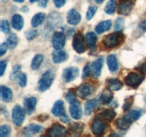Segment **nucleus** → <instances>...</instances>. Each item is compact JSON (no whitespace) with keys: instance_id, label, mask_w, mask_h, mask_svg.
Instances as JSON below:
<instances>
[{"instance_id":"8","label":"nucleus","mask_w":146,"mask_h":137,"mask_svg":"<svg viewBox=\"0 0 146 137\" xmlns=\"http://www.w3.org/2000/svg\"><path fill=\"white\" fill-rule=\"evenodd\" d=\"M48 136L51 137H63L66 134V129L59 124H54L48 128L47 131Z\"/></svg>"},{"instance_id":"20","label":"nucleus","mask_w":146,"mask_h":137,"mask_svg":"<svg viewBox=\"0 0 146 137\" xmlns=\"http://www.w3.org/2000/svg\"><path fill=\"white\" fill-rule=\"evenodd\" d=\"M52 114L55 116H59L64 115L65 113V107H64V103L61 100L56 101L52 108Z\"/></svg>"},{"instance_id":"42","label":"nucleus","mask_w":146,"mask_h":137,"mask_svg":"<svg viewBox=\"0 0 146 137\" xmlns=\"http://www.w3.org/2000/svg\"><path fill=\"white\" fill-rule=\"evenodd\" d=\"M1 31H2L4 34H7V33H9L10 31L9 24L7 20L4 19L1 21Z\"/></svg>"},{"instance_id":"51","label":"nucleus","mask_w":146,"mask_h":137,"mask_svg":"<svg viewBox=\"0 0 146 137\" xmlns=\"http://www.w3.org/2000/svg\"><path fill=\"white\" fill-rule=\"evenodd\" d=\"M60 118H61V121H63V122H64V123H69L70 122L69 118H68V117L67 116V115L66 114H64V115L61 116L60 117Z\"/></svg>"},{"instance_id":"52","label":"nucleus","mask_w":146,"mask_h":137,"mask_svg":"<svg viewBox=\"0 0 146 137\" xmlns=\"http://www.w3.org/2000/svg\"><path fill=\"white\" fill-rule=\"evenodd\" d=\"M140 27H141V28L143 30H144V31H146V21H143V22L141 23V26H140Z\"/></svg>"},{"instance_id":"45","label":"nucleus","mask_w":146,"mask_h":137,"mask_svg":"<svg viewBox=\"0 0 146 137\" xmlns=\"http://www.w3.org/2000/svg\"><path fill=\"white\" fill-rule=\"evenodd\" d=\"M7 66V60H1L0 61V71H1V76L4 75V73L5 71L6 68Z\"/></svg>"},{"instance_id":"21","label":"nucleus","mask_w":146,"mask_h":137,"mask_svg":"<svg viewBox=\"0 0 146 137\" xmlns=\"http://www.w3.org/2000/svg\"><path fill=\"white\" fill-rule=\"evenodd\" d=\"M84 125L82 123H74L70 126L69 129H68V132H69V134L71 136H78L82 133L83 130H84Z\"/></svg>"},{"instance_id":"2","label":"nucleus","mask_w":146,"mask_h":137,"mask_svg":"<svg viewBox=\"0 0 146 137\" xmlns=\"http://www.w3.org/2000/svg\"><path fill=\"white\" fill-rule=\"evenodd\" d=\"M54 79V74L52 71L49 70L47 71L41 76L39 81L38 82V89L41 91H45L46 90L48 89Z\"/></svg>"},{"instance_id":"54","label":"nucleus","mask_w":146,"mask_h":137,"mask_svg":"<svg viewBox=\"0 0 146 137\" xmlns=\"http://www.w3.org/2000/svg\"><path fill=\"white\" fill-rule=\"evenodd\" d=\"M95 1H96V2L98 3V4H101V3H102L104 0H95Z\"/></svg>"},{"instance_id":"49","label":"nucleus","mask_w":146,"mask_h":137,"mask_svg":"<svg viewBox=\"0 0 146 137\" xmlns=\"http://www.w3.org/2000/svg\"><path fill=\"white\" fill-rule=\"evenodd\" d=\"M66 97L67 101H68L69 103L72 102L73 101H74V100L76 99V98L75 95H74V94L71 92H68V94H66Z\"/></svg>"},{"instance_id":"30","label":"nucleus","mask_w":146,"mask_h":137,"mask_svg":"<svg viewBox=\"0 0 146 137\" xmlns=\"http://www.w3.org/2000/svg\"><path fill=\"white\" fill-rule=\"evenodd\" d=\"M46 18V14L44 13H37L33 17L32 19H31V25L33 27H37L39 25H41L44 21Z\"/></svg>"},{"instance_id":"47","label":"nucleus","mask_w":146,"mask_h":137,"mask_svg":"<svg viewBox=\"0 0 146 137\" xmlns=\"http://www.w3.org/2000/svg\"><path fill=\"white\" fill-rule=\"evenodd\" d=\"M8 48L9 47L7 42H4L1 44V47H0V55H1V57H2V56L7 52V50Z\"/></svg>"},{"instance_id":"26","label":"nucleus","mask_w":146,"mask_h":137,"mask_svg":"<svg viewBox=\"0 0 146 137\" xmlns=\"http://www.w3.org/2000/svg\"><path fill=\"white\" fill-rule=\"evenodd\" d=\"M12 91L5 86H1V100L4 102H9L12 99Z\"/></svg>"},{"instance_id":"33","label":"nucleus","mask_w":146,"mask_h":137,"mask_svg":"<svg viewBox=\"0 0 146 137\" xmlns=\"http://www.w3.org/2000/svg\"><path fill=\"white\" fill-rule=\"evenodd\" d=\"M43 60H44V56L42 54H36L33 58L32 61H31V68L34 70L38 69L41 66Z\"/></svg>"},{"instance_id":"12","label":"nucleus","mask_w":146,"mask_h":137,"mask_svg":"<svg viewBox=\"0 0 146 137\" xmlns=\"http://www.w3.org/2000/svg\"><path fill=\"white\" fill-rule=\"evenodd\" d=\"M135 0H121L120 3L118 12L122 15H128L133 8Z\"/></svg>"},{"instance_id":"46","label":"nucleus","mask_w":146,"mask_h":137,"mask_svg":"<svg viewBox=\"0 0 146 137\" xmlns=\"http://www.w3.org/2000/svg\"><path fill=\"white\" fill-rule=\"evenodd\" d=\"M91 74V68H90V64H88V65L86 66L84 68V71H83V74L82 76L83 78H85L88 76L89 74Z\"/></svg>"},{"instance_id":"6","label":"nucleus","mask_w":146,"mask_h":137,"mask_svg":"<svg viewBox=\"0 0 146 137\" xmlns=\"http://www.w3.org/2000/svg\"><path fill=\"white\" fill-rule=\"evenodd\" d=\"M12 120L15 125L21 126L23 124L25 118V114L23 108L19 105H17L12 110Z\"/></svg>"},{"instance_id":"56","label":"nucleus","mask_w":146,"mask_h":137,"mask_svg":"<svg viewBox=\"0 0 146 137\" xmlns=\"http://www.w3.org/2000/svg\"><path fill=\"white\" fill-rule=\"evenodd\" d=\"M144 100H145V101L146 102V94L145 95V96H144Z\"/></svg>"},{"instance_id":"18","label":"nucleus","mask_w":146,"mask_h":137,"mask_svg":"<svg viewBox=\"0 0 146 137\" xmlns=\"http://www.w3.org/2000/svg\"><path fill=\"white\" fill-rule=\"evenodd\" d=\"M53 61L56 64L64 62L67 59V54L65 51L61 49H56L52 54Z\"/></svg>"},{"instance_id":"32","label":"nucleus","mask_w":146,"mask_h":137,"mask_svg":"<svg viewBox=\"0 0 146 137\" xmlns=\"http://www.w3.org/2000/svg\"><path fill=\"white\" fill-rule=\"evenodd\" d=\"M115 124H116L117 127H118V128L122 130H125V129H128V128H129L131 123L126 118L123 116L122 118H118L116 122H115Z\"/></svg>"},{"instance_id":"22","label":"nucleus","mask_w":146,"mask_h":137,"mask_svg":"<svg viewBox=\"0 0 146 137\" xmlns=\"http://www.w3.org/2000/svg\"><path fill=\"white\" fill-rule=\"evenodd\" d=\"M11 26L16 30H21L24 27V19L19 14H14L11 18Z\"/></svg>"},{"instance_id":"17","label":"nucleus","mask_w":146,"mask_h":137,"mask_svg":"<svg viewBox=\"0 0 146 137\" xmlns=\"http://www.w3.org/2000/svg\"><path fill=\"white\" fill-rule=\"evenodd\" d=\"M37 100L35 97L31 96L25 98L24 100V108L27 114H31L34 111L36 106Z\"/></svg>"},{"instance_id":"25","label":"nucleus","mask_w":146,"mask_h":137,"mask_svg":"<svg viewBox=\"0 0 146 137\" xmlns=\"http://www.w3.org/2000/svg\"><path fill=\"white\" fill-rule=\"evenodd\" d=\"M116 113L112 109H106L103 111L102 112L98 114L97 117L101 118V119L104 120V121H111L115 118Z\"/></svg>"},{"instance_id":"10","label":"nucleus","mask_w":146,"mask_h":137,"mask_svg":"<svg viewBox=\"0 0 146 137\" xmlns=\"http://www.w3.org/2000/svg\"><path fill=\"white\" fill-rule=\"evenodd\" d=\"M104 58L102 57H99L97 59L93 61L90 64V68H91V74L93 76L98 78L101 73V69L104 66Z\"/></svg>"},{"instance_id":"53","label":"nucleus","mask_w":146,"mask_h":137,"mask_svg":"<svg viewBox=\"0 0 146 137\" xmlns=\"http://www.w3.org/2000/svg\"><path fill=\"white\" fill-rule=\"evenodd\" d=\"M13 1H14L15 2H17V3H22L24 2V0H13Z\"/></svg>"},{"instance_id":"19","label":"nucleus","mask_w":146,"mask_h":137,"mask_svg":"<svg viewBox=\"0 0 146 137\" xmlns=\"http://www.w3.org/2000/svg\"><path fill=\"white\" fill-rule=\"evenodd\" d=\"M106 86L110 91H118L123 87V83L118 78H109L107 80Z\"/></svg>"},{"instance_id":"23","label":"nucleus","mask_w":146,"mask_h":137,"mask_svg":"<svg viewBox=\"0 0 146 137\" xmlns=\"http://www.w3.org/2000/svg\"><path fill=\"white\" fill-rule=\"evenodd\" d=\"M107 64H108L109 70L112 72L116 71L118 70V59H117V57L115 54H111V55L107 57Z\"/></svg>"},{"instance_id":"1","label":"nucleus","mask_w":146,"mask_h":137,"mask_svg":"<svg viewBox=\"0 0 146 137\" xmlns=\"http://www.w3.org/2000/svg\"><path fill=\"white\" fill-rule=\"evenodd\" d=\"M123 40L124 35L123 33L121 31H116L106 36L103 40V43L107 48H114L121 45Z\"/></svg>"},{"instance_id":"3","label":"nucleus","mask_w":146,"mask_h":137,"mask_svg":"<svg viewBox=\"0 0 146 137\" xmlns=\"http://www.w3.org/2000/svg\"><path fill=\"white\" fill-rule=\"evenodd\" d=\"M144 75L141 73L131 72L125 77L124 81L125 84L130 87L137 88L141 85L144 79Z\"/></svg>"},{"instance_id":"16","label":"nucleus","mask_w":146,"mask_h":137,"mask_svg":"<svg viewBox=\"0 0 146 137\" xmlns=\"http://www.w3.org/2000/svg\"><path fill=\"white\" fill-rule=\"evenodd\" d=\"M42 130L43 127L41 126L37 125V124H29L24 128L23 134L27 136H31L36 135L41 132Z\"/></svg>"},{"instance_id":"35","label":"nucleus","mask_w":146,"mask_h":137,"mask_svg":"<svg viewBox=\"0 0 146 137\" xmlns=\"http://www.w3.org/2000/svg\"><path fill=\"white\" fill-rule=\"evenodd\" d=\"M7 44L8 47L11 49H14L18 44V37L15 34H11L7 40Z\"/></svg>"},{"instance_id":"24","label":"nucleus","mask_w":146,"mask_h":137,"mask_svg":"<svg viewBox=\"0 0 146 137\" xmlns=\"http://www.w3.org/2000/svg\"><path fill=\"white\" fill-rule=\"evenodd\" d=\"M111 25H112V21L111 20H105V21H101L96 27V31L97 32V34H102V33L109 30L111 29Z\"/></svg>"},{"instance_id":"50","label":"nucleus","mask_w":146,"mask_h":137,"mask_svg":"<svg viewBox=\"0 0 146 137\" xmlns=\"http://www.w3.org/2000/svg\"><path fill=\"white\" fill-rule=\"evenodd\" d=\"M48 2V0H38V5L42 8H46Z\"/></svg>"},{"instance_id":"36","label":"nucleus","mask_w":146,"mask_h":137,"mask_svg":"<svg viewBox=\"0 0 146 137\" xmlns=\"http://www.w3.org/2000/svg\"><path fill=\"white\" fill-rule=\"evenodd\" d=\"M21 65H16L14 66V68H13L12 71H11V74H10V79L11 80H15L17 78L19 77V76L21 75Z\"/></svg>"},{"instance_id":"27","label":"nucleus","mask_w":146,"mask_h":137,"mask_svg":"<svg viewBox=\"0 0 146 137\" xmlns=\"http://www.w3.org/2000/svg\"><path fill=\"white\" fill-rule=\"evenodd\" d=\"M86 41L88 47L91 50H94L96 47V41H97V36L94 32H88L86 36Z\"/></svg>"},{"instance_id":"34","label":"nucleus","mask_w":146,"mask_h":137,"mask_svg":"<svg viewBox=\"0 0 146 137\" xmlns=\"http://www.w3.org/2000/svg\"><path fill=\"white\" fill-rule=\"evenodd\" d=\"M117 8V1L115 0H110L106 4L105 11L108 14H113L115 13Z\"/></svg>"},{"instance_id":"11","label":"nucleus","mask_w":146,"mask_h":137,"mask_svg":"<svg viewBox=\"0 0 146 137\" xmlns=\"http://www.w3.org/2000/svg\"><path fill=\"white\" fill-rule=\"evenodd\" d=\"M92 86L88 83H84L78 87L76 90V94L80 98L85 99L92 93Z\"/></svg>"},{"instance_id":"29","label":"nucleus","mask_w":146,"mask_h":137,"mask_svg":"<svg viewBox=\"0 0 146 137\" xmlns=\"http://www.w3.org/2000/svg\"><path fill=\"white\" fill-rule=\"evenodd\" d=\"M99 102H101V101L97 99H91L87 101V103L85 105L86 114L88 116L91 115L93 113V111H94V108L96 106H98V105L99 104Z\"/></svg>"},{"instance_id":"38","label":"nucleus","mask_w":146,"mask_h":137,"mask_svg":"<svg viewBox=\"0 0 146 137\" xmlns=\"http://www.w3.org/2000/svg\"><path fill=\"white\" fill-rule=\"evenodd\" d=\"M124 25H125V22H124V19L121 17H118L116 19L115 23V26H114V29L115 31H121L123 29Z\"/></svg>"},{"instance_id":"5","label":"nucleus","mask_w":146,"mask_h":137,"mask_svg":"<svg viewBox=\"0 0 146 137\" xmlns=\"http://www.w3.org/2000/svg\"><path fill=\"white\" fill-rule=\"evenodd\" d=\"M73 48L78 54H82L86 49L85 38L81 32H77L74 35L73 40Z\"/></svg>"},{"instance_id":"28","label":"nucleus","mask_w":146,"mask_h":137,"mask_svg":"<svg viewBox=\"0 0 146 137\" xmlns=\"http://www.w3.org/2000/svg\"><path fill=\"white\" fill-rule=\"evenodd\" d=\"M141 114H142V112H141V110L139 109L131 110V111H130L129 112L127 113V114L124 116V117L126 118L127 119H128V121L132 124L133 122L137 121V120L141 117Z\"/></svg>"},{"instance_id":"39","label":"nucleus","mask_w":146,"mask_h":137,"mask_svg":"<svg viewBox=\"0 0 146 137\" xmlns=\"http://www.w3.org/2000/svg\"><path fill=\"white\" fill-rule=\"evenodd\" d=\"M97 8L96 6H91V7H88V10H87V12H86V19L88 20H91V19L94 17V16L95 15V14L96 13Z\"/></svg>"},{"instance_id":"31","label":"nucleus","mask_w":146,"mask_h":137,"mask_svg":"<svg viewBox=\"0 0 146 137\" xmlns=\"http://www.w3.org/2000/svg\"><path fill=\"white\" fill-rule=\"evenodd\" d=\"M113 96V94L111 92V91H110L109 89L105 90L103 91L100 96V101L104 104H108L111 101Z\"/></svg>"},{"instance_id":"48","label":"nucleus","mask_w":146,"mask_h":137,"mask_svg":"<svg viewBox=\"0 0 146 137\" xmlns=\"http://www.w3.org/2000/svg\"><path fill=\"white\" fill-rule=\"evenodd\" d=\"M53 1L57 8H61L66 3V0H53Z\"/></svg>"},{"instance_id":"41","label":"nucleus","mask_w":146,"mask_h":137,"mask_svg":"<svg viewBox=\"0 0 146 137\" xmlns=\"http://www.w3.org/2000/svg\"><path fill=\"white\" fill-rule=\"evenodd\" d=\"M133 96H129L125 100V103H124L123 107L124 111H127V110H128L131 108L133 104Z\"/></svg>"},{"instance_id":"9","label":"nucleus","mask_w":146,"mask_h":137,"mask_svg":"<svg viewBox=\"0 0 146 137\" xmlns=\"http://www.w3.org/2000/svg\"><path fill=\"white\" fill-rule=\"evenodd\" d=\"M66 44V36L61 31H56L52 36V44L55 49H61Z\"/></svg>"},{"instance_id":"15","label":"nucleus","mask_w":146,"mask_h":137,"mask_svg":"<svg viewBox=\"0 0 146 137\" xmlns=\"http://www.w3.org/2000/svg\"><path fill=\"white\" fill-rule=\"evenodd\" d=\"M81 20V16L76 10L71 9L67 14V21L73 26L77 25Z\"/></svg>"},{"instance_id":"55","label":"nucleus","mask_w":146,"mask_h":137,"mask_svg":"<svg viewBox=\"0 0 146 137\" xmlns=\"http://www.w3.org/2000/svg\"><path fill=\"white\" fill-rule=\"evenodd\" d=\"M29 1L31 3H34V2H36V1H38V0H29Z\"/></svg>"},{"instance_id":"43","label":"nucleus","mask_w":146,"mask_h":137,"mask_svg":"<svg viewBox=\"0 0 146 137\" xmlns=\"http://www.w3.org/2000/svg\"><path fill=\"white\" fill-rule=\"evenodd\" d=\"M27 75L24 73H22L21 74V75L19 77V85L21 86V87H24L27 85Z\"/></svg>"},{"instance_id":"40","label":"nucleus","mask_w":146,"mask_h":137,"mask_svg":"<svg viewBox=\"0 0 146 137\" xmlns=\"http://www.w3.org/2000/svg\"><path fill=\"white\" fill-rule=\"evenodd\" d=\"M38 36V31L36 29H31L25 32V37L27 39L32 40Z\"/></svg>"},{"instance_id":"7","label":"nucleus","mask_w":146,"mask_h":137,"mask_svg":"<svg viewBox=\"0 0 146 137\" xmlns=\"http://www.w3.org/2000/svg\"><path fill=\"white\" fill-rule=\"evenodd\" d=\"M78 74H79V70L77 67H68L63 71L62 78L65 82L69 83L75 80L78 77Z\"/></svg>"},{"instance_id":"44","label":"nucleus","mask_w":146,"mask_h":137,"mask_svg":"<svg viewBox=\"0 0 146 137\" xmlns=\"http://www.w3.org/2000/svg\"><path fill=\"white\" fill-rule=\"evenodd\" d=\"M136 69L138 70L139 71H141V73L146 74V59L144 60L142 63H141V64L136 67Z\"/></svg>"},{"instance_id":"13","label":"nucleus","mask_w":146,"mask_h":137,"mask_svg":"<svg viewBox=\"0 0 146 137\" xmlns=\"http://www.w3.org/2000/svg\"><path fill=\"white\" fill-rule=\"evenodd\" d=\"M61 22H62V19H61V15L58 13L54 12L50 14L49 17H48L46 27L50 30H53L56 27H59L61 25Z\"/></svg>"},{"instance_id":"4","label":"nucleus","mask_w":146,"mask_h":137,"mask_svg":"<svg viewBox=\"0 0 146 137\" xmlns=\"http://www.w3.org/2000/svg\"><path fill=\"white\" fill-rule=\"evenodd\" d=\"M108 128V124L106 122V121L101 119V118L97 117L94 120L91 125V128L94 134L96 136H102L105 134Z\"/></svg>"},{"instance_id":"37","label":"nucleus","mask_w":146,"mask_h":137,"mask_svg":"<svg viewBox=\"0 0 146 137\" xmlns=\"http://www.w3.org/2000/svg\"><path fill=\"white\" fill-rule=\"evenodd\" d=\"M11 127L9 125H2L0 128V136L6 137L9 136L11 133Z\"/></svg>"},{"instance_id":"14","label":"nucleus","mask_w":146,"mask_h":137,"mask_svg":"<svg viewBox=\"0 0 146 137\" xmlns=\"http://www.w3.org/2000/svg\"><path fill=\"white\" fill-rule=\"evenodd\" d=\"M70 114L75 119H80L82 116V108L81 104L76 99L70 103Z\"/></svg>"}]
</instances>
